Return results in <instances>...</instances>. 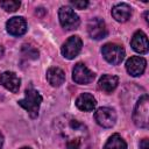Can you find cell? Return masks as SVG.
<instances>
[{"mask_svg":"<svg viewBox=\"0 0 149 149\" xmlns=\"http://www.w3.org/2000/svg\"><path fill=\"white\" fill-rule=\"evenodd\" d=\"M130 45H132V48H133L134 51H136V52H139V54H141V55L147 54V52H148V49H149L147 35H146L142 30L135 31V34H134L133 37H132Z\"/></svg>","mask_w":149,"mask_h":149,"instance_id":"13","label":"cell"},{"mask_svg":"<svg viewBox=\"0 0 149 149\" xmlns=\"http://www.w3.org/2000/svg\"><path fill=\"white\" fill-rule=\"evenodd\" d=\"M20 84H21V79L13 71H5L0 74V85H2L5 88H7L13 93L19 92Z\"/></svg>","mask_w":149,"mask_h":149,"instance_id":"11","label":"cell"},{"mask_svg":"<svg viewBox=\"0 0 149 149\" xmlns=\"http://www.w3.org/2000/svg\"><path fill=\"white\" fill-rule=\"evenodd\" d=\"M147 17H148V12L144 13V20H146V22H148V19Z\"/></svg>","mask_w":149,"mask_h":149,"instance_id":"25","label":"cell"},{"mask_svg":"<svg viewBox=\"0 0 149 149\" xmlns=\"http://www.w3.org/2000/svg\"><path fill=\"white\" fill-rule=\"evenodd\" d=\"M132 15V8L128 3L121 2L115 5L112 8V16L118 21V22H126Z\"/></svg>","mask_w":149,"mask_h":149,"instance_id":"16","label":"cell"},{"mask_svg":"<svg viewBox=\"0 0 149 149\" xmlns=\"http://www.w3.org/2000/svg\"><path fill=\"white\" fill-rule=\"evenodd\" d=\"M55 129L64 141L65 149H91L88 129L79 120L70 115H62L55 120Z\"/></svg>","mask_w":149,"mask_h":149,"instance_id":"1","label":"cell"},{"mask_svg":"<svg viewBox=\"0 0 149 149\" xmlns=\"http://www.w3.org/2000/svg\"><path fill=\"white\" fill-rule=\"evenodd\" d=\"M94 120L104 128H112L116 122V113L111 107H100L94 113Z\"/></svg>","mask_w":149,"mask_h":149,"instance_id":"6","label":"cell"},{"mask_svg":"<svg viewBox=\"0 0 149 149\" xmlns=\"http://www.w3.org/2000/svg\"><path fill=\"white\" fill-rule=\"evenodd\" d=\"M47 80L51 86L58 87L65 81V73L62 69L57 66H51L47 71Z\"/></svg>","mask_w":149,"mask_h":149,"instance_id":"14","label":"cell"},{"mask_svg":"<svg viewBox=\"0 0 149 149\" xmlns=\"http://www.w3.org/2000/svg\"><path fill=\"white\" fill-rule=\"evenodd\" d=\"M94 77H95L94 72L88 70V68L83 63H77L72 70V79L77 84H81V85L90 84L91 81H93Z\"/></svg>","mask_w":149,"mask_h":149,"instance_id":"8","label":"cell"},{"mask_svg":"<svg viewBox=\"0 0 149 149\" xmlns=\"http://www.w3.org/2000/svg\"><path fill=\"white\" fill-rule=\"evenodd\" d=\"M102 149H127V143L119 134L115 133L109 136Z\"/></svg>","mask_w":149,"mask_h":149,"instance_id":"18","label":"cell"},{"mask_svg":"<svg viewBox=\"0 0 149 149\" xmlns=\"http://www.w3.org/2000/svg\"><path fill=\"white\" fill-rule=\"evenodd\" d=\"M133 121L140 128H148L149 126V99L143 94L136 102L133 111Z\"/></svg>","mask_w":149,"mask_h":149,"instance_id":"3","label":"cell"},{"mask_svg":"<svg viewBox=\"0 0 149 149\" xmlns=\"http://www.w3.org/2000/svg\"><path fill=\"white\" fill-rule=\"evenodd\" d=\"M140 149H149V141L148 139H143L140 142Z\"/></svg>","mask_w":149,"mask_h":149,"instance_id":"22","label":"cell"},{"mask_svg":"<svg viewBox=\"0 0 149 149\" xmlns=\"http://www.w3.org/2000/svg\"><path fill=\"white\" fill-rule=\"evenodd\" d=\"M83 47V41L79 36H70L62 45V55L68 59H73L78 56Z\"/></svg>","mask_w":149,"mask_h":149,"instance_id":"7","label":"cell"},{"mask_svg":"<svg viewBox=\"0 0 149 149\" xmlns=\"http://www.w3.org/2000/svg\"><path fill=\"white\" fill-rule=\"evenodd\" d=\"M21 149H30L29 147H23V148H21Z\"/></svg>","mask_w":149,"mask_h":149,"instance_id":"26","label":"cell"},{"mask_svg":"<svg viewBox=\"0 0 149 149\" xmlns=\"http://www.w3.org/2000/svg\"><path fill=\"white\" fill-rule=\"evenodd\" d=\"M58 17L62 27L66 30L77 29L80 23L79 16L74 13V10L70 6H62L58 10Z\"/></svg>","mask_w":149,"mask_h":149,"instance_id":"5","label":"cell"},{"mask_svg":"<svg viewBox=\"0 0 149 149\" xmlns=\"http://www.w3.org/2000/svg\"><path fill=\"white\" fill-rule=\"evenodd\" d=\"M2 146H3V135L0 132V149H2Z\"/></svg>","mask_w":149,"mask_h":149,"instance_id":"23","label":"cell"},{"mask_svg":"<svg viewBox=\"0 0 149 149\" xmlns=\"http://www.w3.org/2000/svg\"><path fill=\"white\" fill-rule=\"evenodd\" d=\"M87 33L93 40L105 38L107 35V28L105 21L100 17H93L87 22Z\"/></svg>","mask_w":149,"mask_h":149,"instance_id":"9","label":"cell"},{"mask_svg":"<svg viewBox=\"0 0 149 149\" xmlns=\"http://www.w3.org/2000/svg\"><path fill=\"white\" fill-rule=\"evenodd\" d=\"M119 84V78L116 76H113V74H102L98 81V87L106 92V93H111L113 92L116 86Z\"/></svg>","mask_w":149,"mask_h":149,"instance_id":"17","label":"cell"},{"mask_svg":"<svg viewBox=\"0 0 149 149\" xmlns=\"http://www.w3.org/2000/svg\"><path fill=\"white\" fill-rule=\"evenodd\" d=\"M70 3H71V6H73L77 9H84L88 6V1H86V0H81V1H73L72 0V1H70Z\"/></svg>","mask_w":149,"mask_h":149,"instance_id":"21","label":"cell"},{"mask_svg":"<svg viewBox=\"0 0 149 149\" xmlns=\"http://www.w3.org/2000/svg\"><path fill=\"white\" fill-rule=\"evenodd\" d=\"M42 102V95L38 91H36L34 87H28L24 91V98L19 100V105L27 111L29 116L31 119H35L38 116L40 106Z\"/></svg>","mask_w":149,"mask_h":149,"instance_id":"2","label":"cell"},{"mask_svg":"<svg viewBox=\"0 0 149 149\" xmlns=\"http://www.w3.org/2000/svg\"><path fill=\"white\" fill-rule=\"evenodd\" d=\"M101 52L104 58L112 65L120 64L126 56L125 49L116 43H106L101 48Z\"/></svg>","mask_w":149,"mask_h":149,"instance_id":"4","label":"cell"},{"mask_svg":"<svg viewBox=\"0 0 149 149\" xmlns=\"http://www.w3.org/2000/svg\"><path fill=\"white\" fill-rule=\"evenodd\" d=\"M2 55H3V48H2L1 45H0V57H1Z\"/></svg>","mask_w":149,"mask_h":149,"instance_id":"24","label":"cell"},{"mask_svg":"<svg viewBox=\"0 0 149 149\" xmlns=\"http://www.w3.org/2000/svg\"><path fill=\"white\" fill-rule=\"evenodd\" d=\"M146 66H147V61L140 56H133L126 62V70L133 77L141 76L144 72Z\"/></svg>","mask_w":149,"mask_h":149,"instance_id":"12","label":"cell"},{"mask_svg":"<svg viewBox=\"0 0 149 149\" xmlns=\"http://www.w3.org/2000/svg\"><path fill=\"white\" fill-rule=\"evenodd\" d=\"M22 55L27 58H31V59H36L38 58V51L37 49H35L31 45L28 44H23L22 45Z\"/></svg>","mask_w":149,"mask_h":149,"instance_id":"20","label":"cell"},{"mask_svg":"<svg viewBox=\"0 0 149 149\" xmlns=\"http://www.w3.org/2000/svg\"><path fill=\"white\" fill-rule=\"evenodd\" d=\"M21 2L15 0H7V1H0V7L5 9L6 12H15L19 9Z\"/></svg>","mask_w":149,"mask_h":149,"instance_id":"19","label":"cell"},{"mask_svg":"<svg viewBox=\"0 0 149 149\" xmlns=\"http://www.w3.org/2000/svg\"><path fill=\"white\" fill-rule=\"evenodd\" d=\"M6 30L12 36H22L27 31V22L22 16H13L6 22Z\"/></svg>","mask_w":149,"mask_h":149,"instance_id":"10","label":"cell"},{"mask_svg":"<svg viewBox=\"0 0 149 149\" xmlns=\"http://www.w3.org/2000/svg\"><path fill=\"white\" fill-rule=\"evenodd\" d=\"M76 106L84 112H92L97 106V100L91 93H81L77 100Z\"/></svg>","mask_w":149,"mask_h":149,"instance_id":"15","label":"cell"}]
</instances>
